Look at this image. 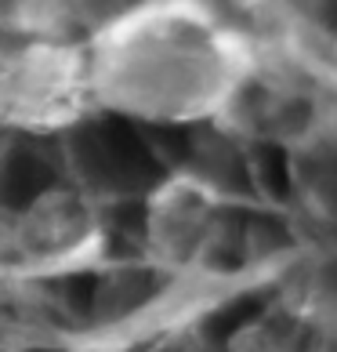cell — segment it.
Returning <instances> with one entry per match:
<instances>
[{"label": "cell", "instance_id": "6", "mask_svg": "<svg viewBox=\"0 0 337 352\" xmlns=\"http://www.w3.org/2000/svg\"><path fill=\"white\" fill-rule=\"evenodd\" d=\"M8 156H11V131L0 127V189H4V167H8ZM11 214V207H0V229H4V221Z\"/></svg>", "mask_w": 337, "mask_h": 352}, {"label": "cell", "instance_id": "1", "mask_svg": "<svg viewBox=\"0 0 337 352\" xmlns=\"http://www.w3.org/2000/svg\"><path fill=\"white\" fill-rule=\"evenodd\" d=\"M95 113L218 124L257 62V33L214 0H135L80 44Z\"/></svg>", "mask_w": 337, "mask_h": 352}, {"label": "cell", "instance_id": "5", "mask_svg": "<svg viewBox=\"0 0 337 352\" xmlns=\"http://www.w3.org/2000/svg\"><path fill=\"white\" fill-rule=\"evenodd\" d=\"M135 0H0V33L15 41L84 44Z\"/></svg>", "mask_w": 337, "mask_h": 352}, {"label": "cell", "instance_id": "4", "mask_svg": "<svg viewBox=\"0 0 337 352\" xmlns=\"http://www.w3.org/2000/svg\"><path fill=\"white\" fill-rule=\"evenodd\" d=\"M98 207L73 189H47L25 207H11L0 229V272L58 276L91 265L102 254Z\"/></svg>", "mask_w": 337, "mask_h": 352}, {"label": "cell", "instance_id": "3", "mask_svg": "<svg viewBox=\"0 0 337 352\" xmlns=\"http://www.w3.org/2000/svg\"><path fill=\"white\" fill-rule=\"evenodd\" d=\"M91 109L80 44L15 41L0 33V127L51 135L80 124Z\"/></svg>", "mask_w": 337, "mask_h": 352}, {"label": "cell", "instance_id": "2", "mask_svg": "<svg viewBox=\"0 0 337 352\" xmlns=\"http://www.w3.org/2000/svg\"><path fill=\"white\" fill-rule=\"evenodd\" d=\"M225 192L203 175H174L152 189L146 207V251L167 276L196 280L225 272V258L240 236Z\"/></svg>", "mask_w": 337, "mask_h": 352}]
</instances>
